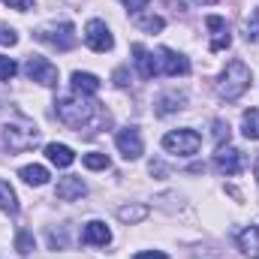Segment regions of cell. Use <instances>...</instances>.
I'll return each mask as SVG.
<instances>
[{
	"mask_svg": "<svg viewBox=\"0 0 259 259\" xmlns=\"http://www.w3.org/2000/svg\"><path fill=\"white\" fill-rule=\"evenodd\" d=\"M58 118L64 121L66 127L78 130L88 127L91 124V118H94V112H97V103L94 100H88V97H81V94H72V97H61L58 103Z\"/></svg>",
	"mask_w": 259,
	"mask_h": 259,
	"instance_id": "1",
	"label": "cell"
},
{
	"mask_svg": "<svg viewBox=\"0 0 259 259\" xmlns=\"http://www.w3.org/2000/svg\"><path fill=\"white\" fill-rule=\"evenodd\" d=\"M247 88H250V69L241 64V61L226 64V69H223L220 78H217V94L232 103V100H238Z\"/></svg>",
	"mask_w": 259,
	"mask_h": 259,
	"instance_id": "2",
	"label": "cell"
},
{
	"mask_svg": "<svg viewBox=\"0 0 259 259\" xmlns=\"http://www.w3.org/2000/svg\"><path fill=\"white\" fill-rule=\"evenodd\" d=\"M36 142H39V130H36L33 121H27V118H15V121H9L3 127V145L12 154H21V151L33 148Z\"/></svg>",
	"mask_w": 259,
	"mask_h": 259,
	"instance_id": "3",
	"label": "cell"
},
{
	"mask_svg": "<svg viewBox=\"0 0 259 259\" xmlns=\"http://www.w3.org/2000/svg\"><path fill=\"white\" fill-rule=\"evenodd\" d=\"M163 148L169 154H178V157H193L196 151L202 148V136L196 130H172L163 136Z\"/></svg>",
	"mask_w": 259,
	"mask_h": 259,
	"instance_id": "4",
	"label": "cell"
},
{
	"mask_svg": "<svg viewBox=\"0 0 259 259\" xmlns=\"http://www.w3.org/2000/svg\"><path fill=\"white\" fill-rule=\"evenodd\" d=\"M42 42H49V46H55L58 52H69L72 46H75V27L69 24V21H61V24H46V27H39V33H36Z\"/></svg>",
	"mask_w": 259,
	"mask_h": 259,
	"instance_id": "5",
	"label": "cell"
},
{
	"mask_svg": "<svg viewBox=\"0 0 259 259\" xmlns=\"http://www.w3.org/2000/svg\"><path fill=\"white\" fill-rule=\"evenodd\" d=\"M24 72H27V78H30V81H39V84H46V88L58 84V66L52 64V61H46V58H39V55L27 58Z\"/></svg>",
	"mask_w": 259,
	"mask_h": 259,
	"instance_id": "6",
	"label": "cell"
},
{
	"mask_svg": "<svg viewBox=\"0 0 259 259\" xmlns=\"http://www.w3.org/2000/svg\"><path fill=\"white\" fill-rule=\"evenodd\" d=\"M84 42H88V49H94V52H112L115 36H112V30L106 27V21L94 18V21H88V27H84Z\"/></svg>",
	"mask_w": 259,
	"mask_h": 259,
	"instance_id": "7",
	"label": "cell"
},
{
	"mask_svg": "<svg viewBox=\"0 0 259 259\" xmlns=\"http://www.w3.org/2000/svg\"><path fill=\"white\" fill-rule=\"evenodd\" d=\"M214 166L223 172V175H238L241 166H244V157L238 148L232 145H217V154H214Z\"/></svg>",
	"mask_w": 259,
	"mask_h": 259,
	"instance_id": "8",
	"label": "cell"
},
{
	"mask_svg": "<svg viewBox=\"0 0 259 259\" xmlns=\"http://www.w3.org/2000/svg\"><path fill=\"white\" fill-rule=\"evenodd\" d=\"M115 145L124 154V160H139L142 157V136L136 127H124L115 133Z\"/></svg>",
	"mask_w": 259,
	"mask_h": 259,
	"instance_id": "9",
	"label": "cell"
},
{
	"mask_svg": "<svg viewBox=\"0 0 259 259\" xmlns=\"http://www.w3.org/2000/svg\"><path fill=\"white\" fill-rule=\"evenodd\" d=\"M205 24H208V30H211V52H223V49L232 46V33H229L226 18H220V15H208Z\"/></svg>",
	"mask_w": 259,
	"mask_h": 259,
	"instance_id": "10",
	"label": "cell"
},
{
	"mask_svg": "<svg viewBox=\"0 0 259 259\" xmlns=\"http://www.w3.org/2000/svg\"><path fill=\"white\" fill-rule=\"evenodd\" d=\"M157 61H160V72H166V75H187L190 72V61L172 49H160Z\"/></svg>",
	"mask_w": 259,
	"mask_h": 259,
	"instance_id": "11",
	"label": "cell"
},
{
	"mask_svg": "<svg viewBox=\"0 0 259 259\" xmlns=\"http://www.w3.org/2000/svg\"><path fill=\"white\" fill-rule=\"evenodd\" d=\"M81 241L91 244V247H106V244L112 241V232H109V226H106L103 220H91V223H84V229H81Z\"/></svg>",
	"mask_w": 259,
	"mask_h": 259,
	"instance_id": "12",
	"label": "cell"
},
{
	"mask_svg": "<svg viewBox=\"0 0 259 259\" xmlns=\"http://www.w3.org/2000/svg\"><path fill=\"white\" fill-rule=\"evenodd\" d=\"M88 193V184L78 178V175H66L58 181V199H64V202H72V199H81V196Z\"/></svg>",
	"mask_w": 259,
	"mask_h": 259,
	"instance_id": "13",
	"label": "cell"
},
{
	"mask_svg": "<svg viewBox=\"0 0 259 259\" xmlns=\"http://www.w3.org/2000/svg\"><path fill=\"white\" fill-rule=\"evenodd\" d=\"M133 55H136V66L142 72V78H154L160 72V61L145 49V46H133Z\"/></svg>",
	"mask_w": 259,
	"mask_h": 259,
	"instance_id": "14",
	"label": "cell"
},
{
	"mask_svg": "<svg viewBox=\"0 0 259 259\" xmlns=\"http://www.w3.org/2000/svg\"><path fill=\"white\" fill-rule=\"evenodd\" d=\"M238 247L250 259H259V226H247L238 232Z\"/></svg>",
	"mask_w": 259,
	"mask_h": 259,
	"instance_id": "15",
	"label": "cell"
},
{
	"mask_svg": "<svg viewBox=\"0 0 259 259\" xmlns=\"http://www.w3.org/2000/svg\"><path fill=\"white\" fill-rule=\"evenodd\" d=\"M72 91L81 97H94L100 91V78L94 72H72Z\"/></svg>",
	"mask_w": 259,
	"mask_h": 259,
	"instance_id": "16",
	"label": "cell"
},
{
	"mask_svg": "<svg viewBox=\"0 0 259 259\" xmlns=\"http://www.w3.org/2000/svg\"><path fill=\"white\" fill-rule=\"evenodd\" d=\"M46 157H49V160H52L58 169H66V166H72V163H75V154H72V148L58 145V142L46 145Z\"/></svg>",
	"mask_w": 259,
	"mask_h": 259,
	"instance_id": "17",
	"label": "cell"
},
{
	"mask_svg": "<svg viewBox=\"0 0 259 259\" xmlns=\"http://www.w3.org/2000/svg\"><path fill=\"white\" fill-rule=\"evenodd\" d=\"M18 175H21V181L30 184V187H42V184H49V169H46V166H36V163H33V166H21Z\"/></svg>",
	"mask_w": 259,
	"mask_h": 259,
	"instance_id": "18",
	"label": "cell"
},
{
	"mask_svg": "<svg viewBox=\"0 0 259 259\" xmlns=\"http://www.w3.org/2000/svg\"><path fill=\"white\" fill-rule=\"evenodd\" d=\"M184 100H187V97H184V94H175V91H172V94H163V97L157 100V115H172V112H178V109L184 106Z\"/></svg>",
	"mask_w": 259,
	"mask_h": 259,
	"instance_id": "19",
	"label": "cell"
},
{
	"mask_svg": "<svg viewBox=\"0 0 259 259\" xmlns=\"http://www.w3.org/2000/svg\"><path fill=\"white\" fill-rule=\"evenodd\" d=\"M241 130H244L247 139L259 142V109H247V112L241 115Z\"/></svg>",
	"mask_w": 259,
	"mask_h": 259,
	"instance_id": "20",
	"label": "cell"
},
{
	"mask_svg": "<svg viewBox=\"0 0 259 259\" xmlns=\"http://www.w3.org/2000/svg\"><path fill=\"white\" fill-rule=\"evenodd\" d=\"M0 208L9 211V214H18V196L3 178H0Z\"/></svg>",
	"mask_w": 259,
	"mask_h": 259,
	"instance_id": "21",
	"label": "cell"
},
{
	"mask_svg": "<svg viewBox=\"0 0 259 259\" xmlns=\"http://www.w3.org/2000/svg\"><path fill=\"white\" fill-rule=\"evenodd\" d=\"M118 217L124 223H139L148 217V205H124V208H118Z\"/></svg>",
	"mask_w": 259,
	"mask_h": 259,
	"instance_id": "22",
	"label": "cell"
},
{
	"mask_svg": "<svg viewBox=\"0 0 259 259\" xmlns=\"http://www.w3.org/2000/svg\"><path fill=\"white\" fill-rule=\"evenodd\" d=\"M136 24H139L142 30H148V33H157V30H163V24H166V21H163L160 15H139V18H136Z\"/></svg>",
	"mask_w": 259,
	"mask_h": 259,
	"instance_id": "23",
	"label": "cell"
},
{
	"mask_svg": "<svg viewBox=\"0 0 259 259\" xmlns=\"http://www.w3.org/2000/svg\"><path fill=\"white\" fill-rule=\"evenodd\" d=\"M88 169H109V157L106 154H100V151H94V154H84V160H81Z\"/></svg>",
	"mask_w": 259,
	"mask_h": 259,
	"instance_id": "24",
	"label": "cell"
},
{
	"mask_svg": "<svg viewBox=\"0 0 259 259\" xmlns=\"http://www.w3.org/2000/svg\"><path fill=\"white\" fill-rule=\"evenodd\" d=\"M15 250H18L21 256H27V253L33 250V235H30V232H18V238H15Z\"/></svg>",
	"mask_w": 259,
	"mask_h": 259,
	"instance_id": "25",
	"label": "cell"
},
{
	"mask_svg": "<svg viewBox=\"0 0 259 259\" xmlns=\"http://www.w3.org/2000/svg\"><path fill=\"white\" fill-rule=\"evenodd\" d=\"M15 72H18V64H15L12 58L0 55V78H3V81H9V78H12Z\"/></svg>",
	"mask_w": 259,
	"mask_h": 259,
	"instance_id": "26",
	"label": "cell"
},
{
	"mask_svg": "<svg viewBox=\"0 0 259 259\" xmlns=\"http://www.w3.org/2000/svg\"><path fill=\"white\" fill-rule=\"evenodd\" d=\"M244 36H247V42H256L259 39V9L253 12V21H247V33Z\"/></svg>",
	"mask_w": 259,
	"mask_h": 259,
	"instance_id": "27",
	"label": "cell"
},
{
	"mask_svg": "<svg viewBox=\"0 0 259 259\" xmlns=\"http://www.w3.org/2000/svg\"><path fill=\"white\" fill-rule=\"evenodd\" d=\"M214 139H217L220 145H223V139L229 142V124H226V121H214Z\"/></svg>",
	"mask_w": 259,
	"mask_h": 259,
	"instance_id": "28",
	"label": "cell"
},
{
	"mask_svg": "<svg viewBox=\"0 0 259 259\" xmlns=\"http://www.w3.org/2000/svg\"><path fill=\"white\" fill-rule=\"evenodd\" d=\"M18 42V33L12 27H0V46H15Z\"/></svg>",
	"mask_w": 259,
	"mask_h": 259,
	"instance_id": "29",
	"label": "cell"
},
{
	"mask_svg": "<svg viewBox=\"0 0 259 259\" xmlns=\"http://www.w3.org/2000/svg\"><path fill=\"white\" fill-rule=\"evenodd\" d=\"M9 9H18V12H27V9H33V0H3Z\"/></svg>",
	"mask_w": 259,
	"mask_h": 259,
	"instance_id": "30",
	"label": "cell"
},
{
	"mask_svg": "<svg viewBox=\"0 0 259 259\" xmlns=\"http://www.w3.org/2000/svg\"><path fill=\"white\" fill-rule=\"evenodd\" d=\"M121 3L127 6L130 12H142V9H148V3H151V0H121Z\"/></svg>",
	"mask_w": 259,
	"mask_h": 259,
	"instance_id": "31",
	"label": "cell"
},
{
	"mask_svg": "<svg viewBox=\"0 0 259 259\" xmlns=\"http://www.w3.org/2000/svg\"><path fill=\"white\" fill-rule=\"evenodd\" d=\"M133 259H169V256L160 253V250H142V253H136Z\"/></svg>",
	"mask_w": 259,
	"mask_h": 259,
	"instance_id": "32",
	"label": "cell"
},
{
	"mask_svg": "<svg viewBox=\"0 0 259 259\" xmlns=\"http://www.w3.org/2000/svg\"><path fill=\"white\" fill-rule=\"evenodd\" d=\"M115 84H118V88H127V84H130V81H127V69H124V66L115 72Z\"/></svg>",
	"mask_w": 259,
	"mask_h": 259,
	"instance_id": "33",
	"label": "cell"
},
{
	"mask_svg": "<svg viewBox=\"0 0 259 259\" xmlns=\"http://www.w3.org/2000/svg\"><path fill=\"white\" fill-rule=\"evenodd\" d=\"M193 3H217V0H193Z\"/></svg>",
	"mask_w": 259,
	"mask_h": 259,
	"instance_id": "34",
	"label": "cell"
},
{
	"mask_svg": "<svg viewBox=\"0 0 259 259\" xmlns=\"http://www.w3.org/2000/svg\"><path fill=\"white\" fill-rule=\"evenodd\" d=\"M256 181H259V160H256Z\"/></svg>",
	"mask_w": 259,
	"mask_h": 259,
	"instance_id": "35",
	"label": "cell"
}]
</instances>
